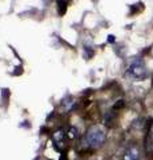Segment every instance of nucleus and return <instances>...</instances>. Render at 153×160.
I'll list each match as a JSON object with an SVG mask.
<instances>
[{"label": "nucleus", "instance_id": "nucleus-1", "mask_svg": "<svg viewBox=\"0 0 153 160\" xmlns=\"http://www.w3.org/2000/svg\"><path fill=\"white\" fill-rule=\"evenodd\" d=\"M105 138H107V135H105L104 129H103L101 127H98V126H95V127L89 128V131L87 132L85 140H87V143H88L89 147L98 148L104 144Z\"/></svg>", "mask_w": 153, "mask_h": 160}, {"label": "nucleus", "instance_id": "nucleus-2", "mask_svg": "<svg viewBox=\"0 0 153 160\" xmlns=\"http://www.w3.org/2000/svg\"><path fill=\"white\" fill-rule=\"evenodd\" d=\"M140 156H141V153H140L139 147L129 146L125 149L124 155H122V160H140Z\"/></svg>", "mask_w": 153, "mask_h": 160}, {"label": "nucleus", "instance_id": "nucleus-3", "mask_svg": "<svg viewBox=\"0 0 153 160\" xmlns=\"http://www.w3.org/2000/svg\"><path fill=\"white\" fill-rule=\"evenodd\" d=\"M146 146L148 148L151 149V151L153 152V126L151 127L149 132H148V139H146Z\"/></svg>", "mask_w": 153, "mask_h": 160}]
</instances>
